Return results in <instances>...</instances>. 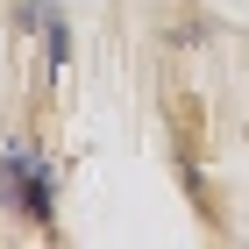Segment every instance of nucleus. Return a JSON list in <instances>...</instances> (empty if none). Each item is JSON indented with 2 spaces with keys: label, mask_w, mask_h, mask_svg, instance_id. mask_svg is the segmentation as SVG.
<instances>
[{
  "label": "nucleus",
  "mask_w": 249,
  "mask_h": 249,
  "mask_svg": "<svg viewBox=\"0 0 249 249\" xmlns=\"http://www.w3.org/2000/svg\"><path fill=\"white\" fill-rule=\"evenodd\" d=\"M0 192H7L21 213H50V164H43L29 142H7V150H0Z\"/></svg>",
  "instance_id": "nucleus-1"
}]
</instances>
